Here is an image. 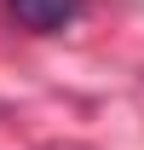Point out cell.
<instances>
[{"instance_id":"1","label":"cell","mask_w":144,"mask_h":150,"mask_svg":"<svg viewBox=\"0 0 144 150\" xmlns=\"http://www.w3.org/2000/svg\"><path fill=\"white\" fill-rule=\"evenodd\" d=\"M81 6H87V0H6L12 23L29 29V35H52V29H64V23H75Z\"/></svg>"}]
</instances>
